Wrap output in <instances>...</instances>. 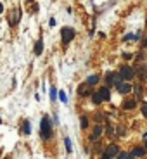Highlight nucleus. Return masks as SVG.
<instances>
[{"mask_svg":"<svg viewBox=\"0 0 147 159\" xmlns=\"http://www.w3.org/2000/svg\"><path fill=\"white\" fill-rule=\"evenodd\" d=\"M92 100H93V104H100V102H102L100 92H93V94H92Z\"/></svg>","mask_w":147,"mask_h":159,"instance_id":"obj_13","label":"nucleus"},{"mask_svg":"<svg viewBox=\"0 0 147 159\" xmlns=\"http://www.w3.org/2000/svg\"><path fill=\"white\" fill-rule=\"evenodd\" d=\"M118 135L125 137V135H127V128H123V126H118Z\"/></svg>","mask_w":147,"mask_h":159,"instance_id":"obj_19","label":"nucleus"},{"mask_svg":"<svg viewBox=\"0 0 147 159\" xmlns=\"http://www.w3.org/2000/svg\"><path fill=\"white\" fill-rule=\"evenodd\" d=\"M114 156H119V149H118L116 144H111L109 147H107V151L104 152V159H111V158H114Z\"/></svg>","mask_w":147,"mask_h":159,"instance_id":"obj_4","label":"nucleus"},{"mask_svg":"<svg viewBox=\"0 0 147 159\" xmlns=\"http://www.w3.org/2000/svg\"><path fill=\"white\" fill-rule=\"evenodd\" d=\"M19 19H21V9H19V7H16V14L12 16V24L16 26V24L19 23Z\"/></svg>","mask_w":147,"mask_h":159,"instance_id":"obj_12","label":"nucleus"},{"mask_svg":"<svg viewBox=\"0 0 147 159\" xmlns=\"http://www.w3.org/2000/svg\"><path fill=\"white\" fill-rule=\"evenodd\" d=\"M119 75L123 76V80H133L135 78V69L131 66H123L119 69Z\"/></svg>","mask_w":147,"mask_h":159,"instance_id":"obj_3","label":"nucleus"},{"mask_svg":"<svg viewBox=\"0 0 147 159\" xmlns=\"http://www.w3.org/2000/svg\"><path fill=\"white\" fill-rule=\"evenodd\" d=\"M40 137L43 140H49L52 137V123H50L49 116H43L40 121Z\"/></svg>","mask_w":147,"mask_h":159,"instance_id":"obj_1","label":"nucleus"},{"mask_svg":"<svg viewBox=\"0 0 147 159\" xmlns=\"http://www.w3.org/2000/svg\"><path fill=\"white\" fill-rule=\"evenodd\" d=\"M61 35H62V45H68L71 40L74 38V35H76V31H74L73 28H62L61 30Z\"/></svg>","mask_w":147,"mask_h":159,"instance_id":"obj_2","label":"nucleus"},{"mask_svg":"<svg viewBox=\"0 0 147 159\" xmlns=\"http://www.w3.org/2000/svg\"><path fill=\"white\" fill-rule=\"evenodd\" d=\"M80 125H81V128H87L88 126V118L87 116H81L80 118Z\"/></svg>","mask_w":147,"mask_h":159,"instance_id":"obj_16","label":"nucleus"},{"mask_svg":"<svg viewBox=\"0 0 147 159\" xmlns=\"http://www.w3.org/2000/svg\"><path fill=\"white\" fill-rule=\"evenodd\" d=\"M146 151H147V139H146Z\"/></svg>","mask_w":147,"mask_h":159,"instance_id":"obj_27","label":"nucleus"},{"mask_svg":"<svg viewBox=\"0 0 147 159\" xmlns=\"http://www.w3.org/2000/svg\"><path fill=\"white\" fill-rule=\"evenodd\" d=\"M128 159H131V158H128Z\"/></svg>","mask_w":147,"mask_h":159,"instance_id":"obj_28","label":"nucleus"},{"mask_svg":"<svg viewBox=\"0 0 147 159\" xmlns=\"http://www.w3.org/2000/svg\"><path fill=\"white\" fill-rule=\"evenodd\" d=\"M100 135H102V126H100V125H97V126L93 128V133L90 135V140H92V142H95V140L99 139Z\"/></svg>","mask_w":147,"mask_h":159,"instance_id":"obj_6","label":"nucleus"},{"mask_svg":"<svg viewBox=\"0 0 147 159\" xmlns=\"http://www.w3.org/2000/svg\"><path fill=\"white\" fill-rule=\"evenodd\" d=\"M42 52H43V42L38 40L35 43V56H42Z\"/></svg>","mask_w":147,"mask_h":159,"instance_id":"obj_11","label":"nucleus"},{"mask_svg":"<svg viewBox=\"0 0 147 159\" xmlns=\"http://www.w3.org/2000/svg\"><path fill=\"white\" fill-rule=\"evenodd\" d=\"M21 133H23V135H30V133H31V125H30V121H28V119H26V121L23 123Z\"/></svg>","mask_w":147,"mask_h":159,"instance_id":"obj_8","label":"nucleus"},{"mask_svg":"<svg viewBox=\"0 0 147 159\" xmlns=\"http://www.w3.org/2000/svg\"><path fill=\"white\" fill-rule=\"evenodd\" d=\"M99 75H92V76H90V78L87 80V85H95V83H99Z\"/></svg>","mask_w":147,"mask_h":159,"instance_id":"obj_14","label":"nucleus"},{"mask_svg":"<svg viewBox=\"0 0 147 159\" xmlns=\"http://www.w3.org/2000/svg\"><path fill=\"white\" fill-rule=\"evenodd\" d=\"M118 159H128V156H127V152H119V156H118Z\"/></svg>","mask_w":147,"mask_h":159,"instance_id":"obj_23","label":"nucleus"},{"mask_svg":"<svg viewBox=\"0 0 147 159\" xmlns=\"http://www.w3.org/2000/svg\"><path fill=\"white\" fill-rule=\"evenodd\" d=\"M59 99L62 100V102H68V97H66V94H64V92H59Z\"/></svg>","mask_w":147,"mask_h":159,"instance_id":"obj_21","label":"nucleus"},{"mask_svg":"<svg viewBox=\"0 0 147 159\" xmlns=\"http://www.w3.org/2000/svg\"><path fill=\"white\" fill-rule=\"evenodd\" d=\"M135 40H142V31H137L135 33Z\"/></svg>","mask_w":147,"mask_h":159,"instance_id":"obj_24","label":"nucleus"},{"mask_svg":"<svg viewBox=\"0 0 147 159\" xmlns=\"http://www.w3.org/2000/svg\"><path fill=\"white\" fill-rule=\"evenodd\" d=\"M99 92H100V97H102V100H109L111 99V92H109V88H107V87H102Z\"/></svg>","mask_w":147,"mask_h":159,"instance_id":"obj_9","label":"nucleus"},{"mask_svg":"<svg viewBox=\"0 0 147 159\" xmlns=\"http://www.w3.org/2000/svg\"><path fill=\"white\" fill-rule=\"evenodd\" d=\"M144 154H146V149H142V147H137L131 151V158H142Z\"/></svg>","mask_w":147,"mask_h":159,"instance_id":"obj_10","label":"nucleus"},{"mask_svg":"<svg viewBox=\"0 0 147 159\" xmlns=\"http://www.w3.org/2000/svg\"><path fill=\"white\" fill-rule=\"evenodd\" d=\"M64 144H66V151H68V152H73V147H71V140H69V139H64Z\"/></svg>","mask_w":147,"mask_h":159,"instance_id":"obj_17","label":"nucleus"},{"mask_svg":"<svg viewBox=\"0 0 147 159\" xmlns=\"http://www.w3.org/2000/svg\"><path fill=\"white\" fill-rule=\"evenodd\" d=\"M118 92H119V94H125V95H127V94H130V92H131V87H130L128 83H125V81H123V83H121V85L118 87Z\"/></svg>","mask_w":147,"mask_h":159,"instance_id":"obj_7","label":"nucleus"},{"mask_svg":"<svg viewBox=\"0 0 147 159\" xmlns=\"http://www.w3.org/2000/svg\"><path fill=\"white\" fill-rule=\"evenodd\" d=\"M135 106H137V102H135L133 99H127V100H123V104H121V107H123V109H127V111L135 109Z\"/></svg>","mask_w":147,"mask_h":159,"instance_id":"obj_5","label":"nucleus"},{"mask_svg":"<svg viewBox=\"0 0 147 159\" xmlns=\"http://www.w3.org/2000/svg\"><path fill=\"white\" fill-rule=\"evenodd\" d=\"M55 97H57V90H55V87H52L50 88V99L55 100Z\"/></svg>","mask_w":147,"mask_h":159,"instance_id":"obj_20","label":"nucleus"},{"mask_svg":"<svg viewBox=\"0 0 147 159\" xmlns=\"http://www.w3.org/2000/svg\"><path fill=\"white\" fill-rule=\"evenodd\" d=\"M133 90H135V94H137L139 97L142 95V87H140V85H135V87H133Z\"/></svg>","mask_w":147,"mask_h":159,"instance_id":"obj_18","label":"nucleus"},{"mask_svg":"<svg viewBox=\"0 0 147 159\" xmlns=\"http://www.w3.org/2000/svg\"><path fill=\"white\" fill-rule=\"evenodd\" d=\"M142 114L147 118V102H146V104H142Z\"/></svg>","mask_w":147,"mask_h":159,"instance_id":"obj_22","label":"nucleus"},{"mask_svg":"<svg viewBox=\"0 0 147 159\" xmlns=\"http://www.w3.org/2000/svg\"><path fill=\"white\" fill-rule=\"evenodd\" d=\"M114 133H116L114 126H112V125H107V126H106V135H107V137H112Z\"/></svg>","mask_w":147,"mask_h":159,"instance_id":"obj_15","label":"nucleus"},{"mask_svg":"<svg viewBox=\"0 0 147 159\" xmlns=\"http://www.w3.org/2000/svg\"><path fill=\"white\" fill-rule=\"evenodd\" d=\"M142 47H147V38L144 40V43H142Z\"/></svg>","mask_w":147,"mask_h":159,"instance_id":"obj_26","label":"nucleus"},{"mask_svg":"<svg viewBox=\"0 0 147 159\" xmlns=\"http://www.w3.org/2000/svg\"><path fill=\"white\" fill-rule=\"evenodd\" d=\"M95 121H97V123H100V121H104V116H102V114H99V116H95Z\"/></svg>","mask_w":147,"mask_h":159,"instance_id":"obj_25","label":"nucleus"}]
</instances>
